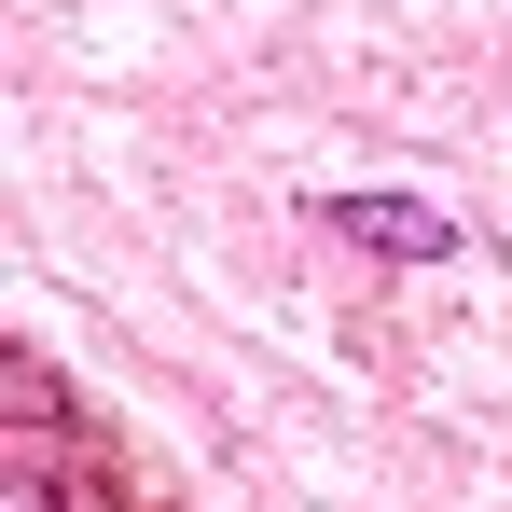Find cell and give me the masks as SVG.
I'll return each mask as SVG.
<instances>
[{"label":"cell","mask_w":512,"mask_h":512,"mask_svg":"<svg viewBox=\"0 0 512 512\" xmlns=\"http://www.w3.org/2000/svg\"><path fill=\"white\" fill-rule=\"evenodd\" d=\"M333 222H346V236H374V250H443V222H429V208H388V194H346Z\"/></svg>","instance_id":"cell-1"}]
</instances>
